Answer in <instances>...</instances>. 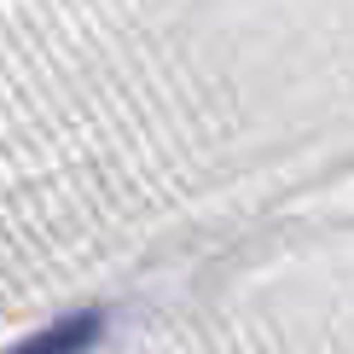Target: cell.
Returning a JSON list of instances; mask_svg holds the SVG:
<instances>
[{
  "label": "cell",
  "instance_id": "1",
  "mask_svg": "<svg viewBox=\"0 0 354 354\" xmlns=\"http://www.w3.org/2000/svg\"><path fill=\"white\" fill-rule=\"evenodd\" d=\"M99 337H105V308H82V314H64L58 326L24 337V343L6 348V354H87Z\"/></svg>",
  "mask_w": 354,
  "mask_h": 354
}]
</instances>
